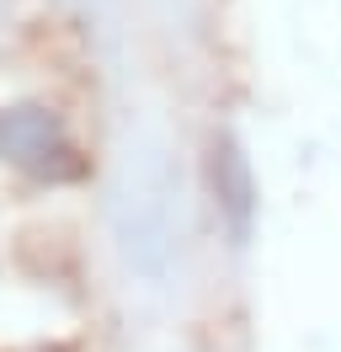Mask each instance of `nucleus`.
I'll use <instances>...</instances> for the list:
<instances>
[{
  "instance_id": "nucleus-1",
  "label": "nucleus",
  "mask_w": 341,
  "mask_h": 352,
  "mask_svg": "<svg viewBox=\"0 0 341 352\" xmlns=\"http://www.w3.org/2000/svg\"><path fill=\"white\" fill-rule=\"evenodd\" d=\"M0 160H6L11 171L32 176V182H48V187L80 182L85 176V155L75 150L64 118L38 107V102L0 107Z\"/></svg>"
},
{
  "instance_id": "nucleus-2",
  "label": "nucleus",
  "mask_w": 341,
  "mask_h": 352,
  "mask_svg": "<svg viewBox=\"0 0 341 352\" xmlns=\"http://www.w3.org/2000/svg\"><path fill=\"white\" fill-rule=\"evenodd\" d=\"M208 187H213V208H219V219L230 230V241L245 245L256 230V203L261 198H256L251 155H245V144L230 129H219L208 139Z\"/></svg>"
}]
</instances>
